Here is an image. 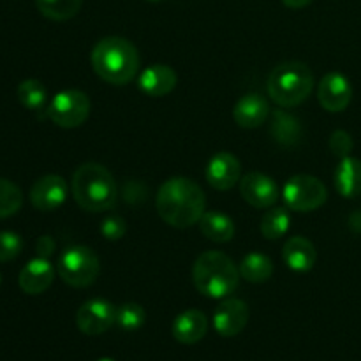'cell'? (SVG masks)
Here are the masks:
<instances>
[{"instance_id":"obj_9","label":"cell","mask_w":361,"mask_h":361,"mask_svg":"<svg viewBox=\"0 0 361 361\" xmlns=\"http://www.w3.org/2000/svg\"><path fill=\"white\" fill-rule=\"evenodd\" d=\"M116 323V307L108 300L94 298L85 302L76 314V324L85 335H101Z\"/></svg>"},{"instance_id":"obj_20","label":"cell","mask_w":361,"mask_h":361,"mask_svg":"<svg viewBox=\"0 0 361 361\" xmlns=\"http://www.w3.org/2000/svg\"><path fill=\"white\" fill-rule=\"evenodd\" d=\"M335 187L342 197H356L361 194V161L356 157L341 159L335 171Z\"/></svg>"},{"instance_id":"obj_13","label":"cell","mask_w":361,"mask_h":361,"mask_svg":"<svg viewBox=\"0 0 361 361\" xmlns=\"http://www.w3.org/2000/svg\"><path fill=\"white\" fill-rule=\"evenodd\" d=\"M67 200V182L60 175H46L30 189V201L41 212H53Z\"/></svg>"},{"instance_id":"obj_31","label":"cell","mask_w":361,"mask_h":361,"mask_svg":"<svg viewBox=\"0 0 361 361\" xmlns=\"http://www.w3.org/2000/svg\"><path fill=\"white\" fill-rule=\"evenodd\" d=\"M330 148L337 157H349L353 150V137L345 130H335L330 137Z\"/></svg>"},{"instance_id":"obj_33","label":"cell","mask_w":361,"mask_h":361,"mask_svg":"<svg viewBox=\"0 0 361 361\" xmlns=\"http://www.w3.org/2000/svg\"><path fill=\"white\" fill-rule=\"evenodd\" d=\"M282 2H284L288 7H291V9H302V7L309 6L312 0H282Z\"/></svg>"},{"instance_id":"obj_22","label":"cell","mask_w":361,"mask_h":361,"mask_svg":"<svg viewBox=\"0 0 361 361\" xmlns=\"http://www.w3.org/2000/svg\"><path fill=\"white\" fill-rule=\"evenodd\" d=\"M270 133L277 143L291 147V145L298 143L300 137H302V126H300V122L295 116L277 109V111L271 115Z\"/></svg>"},{"instance_id":"obj_21","label":"cell","mask_w":361,"mask_h":361,"mask_svg":"<svg viewBox=\"0 0 361 361\" xmlns=\"http://www.w3.org/2000/svg\"><path fill=\"white\" fill-rule=\"evenodd\" d=\"M197 224L201 233L215 243L229 242L235 236V222L221 212H204Z\"/></svg>"},{"instance_id":"obj_18","label":"cell","mask_w":361,"mask_h":361,"mask_svg":"<svg viewBox=\"0 0 361 361\" xmlns=\"http://www.w3.org/2000/svg\"><path fill=\"white\" fill-rule=\"evenodd\" d=\"M173 337L180 342V344L192 345L200 342L201 338L207 335L208 331V317L204 316L201 310L190 309L180 314L175 321H173Z\"/></svg>"},{"instance_id":"obj_26","label":"cell","mask_w":361,"mask_h":361,"mask_svg":"<svg viewBox=\"0 0 361 361\" xmlns=\"http://www.w3.org/2000/svg\"><path fill=\"white\" fill-rule=\"evenodd\" d=\"M289 222L288 207H271L261 221V233L264 238L279 240L288 233Z\"/></svg>"},{"instance_id":"obj_8","label":"cell","mask_w":361,"mask_h":361,"mask_svg":"<svg viewBox=\"0 0 361 361\" xmlns=\"http://www.w3.org/2000/svg\"><path fill=\"white\" fill-rule=\"evenodd\" d=\"M286 207L295 212L317 210L326 201L328 192L319 178L310 175H296L286 182L282 190Z\"/></svg>"},{"instance_id":"obj_14","label":"cell","mask_w":361,"mask_h":361,"mask_svg":"<svg viewBox=\"0 0 361 361\" xmlns=\"http://www.w3.org/2000/svg\"><path fill=\"white\" fill-rule=\"evenodd\" d=\"M242 166L229 152H219L210 159L207 166V180L214 189L229 190L238 183Z\"/></svg>"},{"instance_id":"obj_6","label":"cell","mask_w":361,"mask_h":361,"mask_svg":"<svg viewBox=\"0 0 361 361\" xmlns=\"http://www.w3.org/2000/svg\"><path fill=\"white\" fill-rule=\"evenodd\" d=\"M56 271L66 284L87 288L94 284L99 275V257L90 247H71L59 257Z\"/></svg>"},{"instance_id":"obj_29","label":"cell","mask_w":361,"mask_h":361,"mask_svg":"<svg viewBox=\"0 0 361 361\" xmlns=\"http://www.w3.org/2000/svg\"><path fill=\"white\" fill-rule=\"evenodd\" d=\"M21 249H23V240L18 233L0 231V263L13 261L14 257L20 256Z\"/></svg>"},{"instance_id":"obj_34","label":"cell","mask_w":361,"mask_h":361,"mask_svg":"<svg viewBox=\"0 0 361 361\" xmlns=\"http://www.w3.org/2000/svg\"><path fill=\"white\" fill-rule=\"evenodd\" d=\"M349 222H351V228L355 229L356 233H361V212H355V214L351 215V219H349Z\"/></svg>"},{"instance_id":"obj_27","label":"cell","mask_w":361,"mask_h":361,"mask_svg":"<svg viewBox=\"0 0 361 361\" xmlns=\"http://www.w3.org/2000/svg\"><path fill=\"white\" fill-rule=\"evenodd\" d=\"M23 204V192L16 183L0 178V219L11 217Z\"/></svg>"},{"instance_id":"obj_32","label":"cell","mask_w":361,"mask_h":361,"mask_svg":"<svg viewBox=\"0 0 361 361\" xmlns=\"http://www.w3.org/2000/svg\"><path fill=\"white\" fill-rule=\"evenodd\" d=\"M53 250H55V242H53L51 236H41V238L37 240V256L39 257H44V259H48V257L53 254Z\"/></svg>"},{"instance_id":"obj_24","label":"cell","mask_w":361,"mask_h":361,"mask_svg":"<svg viewBox=\"0 0 361 361\" xmlns=\"http://www.w3.org/2000/svg\"><path fill=\"white\" fill-rule=\"evenodd\" d=\"M18 101L21 106L30 111H42L48 101V92L46 87L39 80H25L18 85Z\"/></svg>"},{"instance_id":"obj_28","label":"cell","mask_w":361,"mask_h":361,"mask_svg":"<svg viewBox=\"0 0 361 361\" xmlns=\"http://www.w3.org/2000/svg\"><path fill=\"white\" fill-rule=\"evenodd\" d=\"M147 321L145 309L137 303H123L116 309V324L126 331H136Z\"/></svg>"},{"instance_id":"obj_2","label":"cell","mask_w":361,"mask_h":361,"mask_svg":"<svg viewBox=\"0 0 361 361\" xmlns=\"http://www.w3.org/2000/svg\"><path fill=\"white\" fill-rule=\"evenodd\" d=\"M92 67L111 85H127L140 71V53L123 37H104L92 51Z\"/></svg>"},{"instance_id":"obj_3","label":"cell","mask_w":361,"mask_h":361,"mask_svg":"<svg viewBox=\"0 0 361 361\" xmlns=\"http://www.w3.org/2000/svg\"><path fill=\"white\" fill-rule=\"evenodd\" d=\"M240 277L242 275L231 257L219 250L201 254L192 268V281L197 291L215 300L231 296L238 288Z\"/></svg>"},{"instance_id":"obj_19","label":"cell","mask_w":361,"mask_h":361,"mask_svg":"<svg viewBox=\"0 0 361 361\" xmlns=\"http://www.w3.org/2000/svg\"><path fill=\"white\" fill-rule=\"evenodd\" d=\"M282 259H284L286 267L293 271H309L312 270L316 264L317 252L316 247L310 240L303 238V236H293L284 243L282 249Z\"/></svg>"},{"instance_id":"obj_4","label":"cell","mask_w":361,"mask_h":361,"mask_svg":"<svg viewBox=\"0 0 361 361\" xmlns=\"http://www.w3.org/2000/svg\"><path fill=\"white\" fill-rule=\"evenodd\" d=\"M73 196L87 212H106L116 204L118 190L111 173L101 164L87 162L73 176Z\"/></svg>"},{"instance_id":"obj_30","label":"cell","mask_w":361,"mask_h":361,"mask_svg":"<svg viewBox=\"0 0 361 361\" xmlns=\"http://www.w3.org/2000/svg\"><path fill=\"white\" fill-rule=\"evenodd\" d=\"M127 231V224L122 217L118 215H111V217L104 219L101 226V233L106 240H120Z\"/></svg>"},{"instance_id":"obj_16","label":"cell","mask_w":361,"mask_h":361,"mask_svg":"<svg viewBox=\"0 0 361 361\" xmlns=\"http://www.w3.org/2000/svg\"><path fill=\"white\" fill-rule=\"evenodd\" d=\"M270 115L268 101L259 94H247L240 99L233 109L235 122L243 129H256L267 122Z\"/></svg>"},{"instance_id":"obj_7","label":"cell","mask_w":361,"mask_h":361,"mask_svg":"<svg viewBox=\"0 0 361 361\" xmlns=\"http://www.w3.org/2000/svg\"><path fill=\"white\" fill-rule=\"evenodd\" d=\"M48 116L63 129H74L87 122L90 115V99L81 90H62L51 99Z\"/></svg>"},{"instance_id":"obj_10","label":"cell","mask_w":361,"mask_h":361,"mask_svg":"<svg viewBox=\"0 0 361 361\" xmlns=\"http://www.w3.org/2000/svg\"><path fill=\"white\" fill-rule=\"evenodd\" d=\"M249 316L250 310L243 300L226 298L215 309L214 328L221 337H235L247 326Z\"/></svg>"},{"instance_id":"obj_1","label":"cell","mask_w":361,"mask_h":361,"mask_svg":"<svg viewBox=\"0 0 361 361\" xmlns=\"http://www.w3.org/2000/svg\"><path fill=\"white\" fill-rule=\"evenodd\" d=\"M155 207L166 224L185 229L197 224L203 217L207 197L194 180L175 176L161 185L155 197Z\"/></svg>"},{"instance_id":"obj_17","label":"cell","mask_w":361,"mask_h":361,"mask_svg":"<svg viewBox=\"0 0 361 361\" xmlns=\"http://www.w3.org/2000/svg\"><path fill=\"white\" fill-rule=\"evenodd\" d=\"M176 73L169 66H162V63H155V66L147 67L143 73L140 74V85L141 92L150 97H164L169 92L175 90L176 87Z\"/></svg>"},{"instance_id":"obj_25","label":"cell","mask_w":361,"mask_h":361,"mask_svg":"<svg viewBox=\"0 0 361 361\" xmlns=\"http://www.w3.org/2000/svg\"><path fill=\"white\" fill-rule=\"evenodd\" d=\"M39 13L53 21L71 20L80 13L83 0H35Z\"/></svg>"},{"instance_id":"obj_35","label":"cell","mask_w":361,"mask_h":361,"mask_svg":"<svg viewBox=\"0 0 361 361\" xmlns=\"http://www.w3.org/2000/svg\"><path fill=\"white\" fill-rule=\"evenodd\" d=\"M99 361H115V360H109V358H102V360H99Z\"/></svg>"},{"instance_id":"obj_23","label":"cell","mask_w":361,"mask_h":361,"mask_svg":"<svg viewBox=\"0 0 361 361\" xmlns=\"http://www.w3.org/2000/svg\"><path fill=\"white\" fill-rule=\"evenodd\" d=\"M240 275H242L245 281L254 282V284H263L274 274V263L268 256L259 252H252L249 256L243 257V261L240 263Z\"/></svg>"},{"instance_id":"obj_12","label":"cell","mask_w":361,"mask_h":361,"mask_svg":"<svg viewBox=\"0 0 361 361\" xmlns=\"http://www.w3.org/2000/svg\"><path fill=\"white\" fill-rule=\"evenodd\" d=\"M353 97V87L348 78L341 73H328L317 88L321 106L330 113L344 111Z\"/></svg>"},{"instance_id":"obj_15","label":"cell","mask_w":361,"mask_h":361,"mask_svg":"<svg viewBox=\"0 0 361 361\" xmlns=\"http://www.w3.org/2000/svg\"><path fill=\"white\" fill-rule=\"evenodd\" d=\"M53 279H55V270H53L51 263L44 257H35V259L28 261L20 271V284L21 291L27 295H41L46 289L51 286Z\"/></svg>"},{"instance_id":"obj_5","label":"cell","mask_w":361,"mask_h":361,"mask_svg":"<svg viewBox=\"0 0 361 361\" xmlns=\"http://www.w3.org/2000/svg\"><path fill=\"white\" fill-rule=\"evenodd\" d=\"M314 88V76L303 62H286L275 67L268 78V94L275 104L293 108L305 101Z\"/></svg>"},{"instance_id":"obj_11","label":"cell","mask_w":361,"mask_h":361,"mask_svg":"<svg viewBox=\"0 0 361 361\" xmlns=\"http://www.w3.org/2000/svg\"><path fill=\"white\" fill-rule=\"evenodd\" d=\"M240 194L254 208H271L279 201V185L263 173H249L240 180Z\"/></svg>"}]
</instances>
